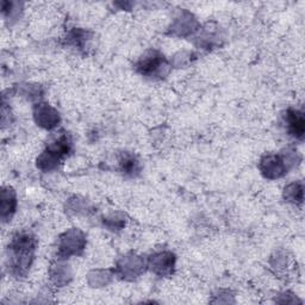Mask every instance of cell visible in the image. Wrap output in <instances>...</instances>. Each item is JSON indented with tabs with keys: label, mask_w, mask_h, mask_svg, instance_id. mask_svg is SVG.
Here are the masks:
<instances>
[{
	"label": "cell",
	"mask_w": 305,
	"mask_h": 305,
	"mask_svg": "<svg viewBox=\"0 0 305 305\" xmlns=\"http://www.w3.org/2000/svg\"><path fill=\"white\" fill-rule=\"evenodd\" d=\"M159 66H160V56H149V59H145L141 63L142 73L148 74L155 72L159 68Z\"/></svg>",
	"instance_id": "7a4b0ae2"
},
{
	"label": "cell",
	"mask_w": 305,
	"mask_h": 305,
	"mask_svg": "<svg viewBox=\"0 0 305 305\" xmlns=\"http://www.w3.org/2000/svg\"><path fill=\"white\" fill-rule=\"evenodd\" d=\"M287 123H289L290 133L296 136L297 138H303L304 130H305V122L303 115L298 111L290 110L287 112Z\"/></svg>",
	"instance_id": "6da1fadb"
}]
</instances>
